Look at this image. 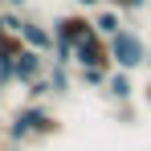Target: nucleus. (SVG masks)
I'll return each mask as SVG.
<instances>
[{
	"label": "nucleus",
	"instance_id": "f257e3e1",
	"mask_svg": "<svg viewBox=\"0 0 151 151\" xmlns=\"http://www.w3.org/2000/svg\"><path fill=\"white\" fill-rule=\"evenodd\" d=\"M4 135H8L12 143H41V139L61 135V119H57L53 110H45L41 102H25V106L8 119Z\"/></svg>",
	"mask_w": 151,
	"mask_h": 151
},
{
	"label": "nucleus",
	"instance_id": "f03ea898",
	"mask_svg": "<svg viewBox=\"0 0 151 151\" xmlns=\"http://www.w3.org/2000/svg\"><path fill=\"white\" fill-rule=\"evenodd\" d=\"M110 57H114V70H127V74H135L139 65H147V41L135 33V29H119L114 37H110Z\"/></svg>",
	"mask_w": 151,
	"mask_h": 151
},
{
	"label": "nucleus",
	"instance_id": "7ed1b4c3",
	"mask_svg": "<svg viewBox=\"0 0 151 151\" xmlns=\"http://www.w3.org/2000/svg\"><path fill=\"white\" fill-rule=\"evenodd\" d=\"M4 29L21 33V41H25L29 49L53 53V29L49 25H41V21H33V17H21V12H4Z\"/></svg>",
	"mask_w": 151,
	"mask_h": 151
},
{
	"label": "nucleus",
	"instance_id": "20e7f679",
	"mask_svg": "<svg viewBox=\"0 0 151 151\" xmlns=\"http://www.w3.org/2000/svg\"><path fill=\"white\" fill-rule=\"evenodd\" d=\"M74 65L78 70H114V57H110V41L90 33L86 41L74 45Z\"/></svg>",
	"mask_w": 151,
	"mask_h": 151
},
{
	"label": "nucleus",
	"instance_id": "39448f33",
	"mask_svg": "<svg viewBox=\"0 0 151 151\" xmlns=\"http://www.w3.org/2000/svg\"><path fill=\"white\" fill-rule=\"evenodd\" d=\"M90 33H94L90 12H61V17L53 21V45H70V49H74L78 41H86Z\"/></svg>",
	"mask_w": 151,
	"mask_h": 151
},
{
	"label": "nucleus",
	"instance_id": "423d86ee",
	"mask_svg": "<svg viewBox=\"0 0 151 151\" xmlns=\"http://www.w3.org/2000/svg\"><path fill=\"white\" fill-rule=\"evenodd\" d=\"M45 70H49V57L37 49H21V57H17V65H12V74H17V86H33L37 78H45Z\"/></svg>",
	"mask_w": 151,
	"mask_h": 151
},
{
	"label": "nucleus",
	"instance_id": "0eeeda50",
	"mask_svg": "<svg viewBox=\"0 0 151 151\" xmlns=\"http://www.w3.org/2000/svg\"><path fill=\"white\" fill-rule=\"evenodd\" d=\"M102 90H106L114 102H131V98H135V82H131V74H127V70H110Z\"/></svg>",
	"mask_w": 151,
	"mask_h": 151
},
{
	"label": "nucleus",
	"instance_id": "6e6552de",
	"mask_svg": "<svg viewBox=\"0 0 151 151\" xmlns=\"http://www.w3.org/2000/svg\"><path fill=\"white\" fill-rule=\"evenodd\" d=\"M90 21H94V33L98 37H114L119 29H123V21H119V8H98V12H90Z\"/></svg>",
	"mask_w": 151,
	"mask_h": 151
},
{
	"label": "nucleus",
	"instance_id": "1a4fd4ad",
	"mask_svg": "<svg viewBox=\"0 0 151 151\" xmlns=\"http://www.w3.org/2000/svg\"><path fill=\"white\" fill-rule=\"evenodd\" d=\"M45 82H49V90H53V94H70V90H74L70 65H61V61H53L49 70H45Z\"/></svg>",
	"mask_w": 151,
	"mask_h": 151
},
{
	"label": "nucleus",
	"instance_id": "9d476101",
	"mask_svg": "<svg viewBox=\"0 0 151 151\" xmlns=\"http://www.w3.org/2000/svg\"><path fill=\"white\" fill-rule=\"evenodd\" d=\"M106 74H110V70H78V82H82V86L102 90V86H106Z\"/></svg>",
	"mask_w": 151,
	"mask_h": 151
},
{
	"label": "nucleus",
	"instance_id": "9b49d317",
	"mask_svg": "<svg viewBox=\"0 0 151 151\" xmlns=\"http://www.w3.org/2000/svg\"><path fill=\"white\" fill-rule=\"evenodd\" d=\"M25 90H29V102H41L45 94H53V90H49V82H45V78H37V82H33V86H25Z\"/></svg>",
	"mask_w": 151,
	"mask_h": 151
},
{
	"label": "nucleus",
	"instance_id": "f8f14e48",
	"mask_svg": "<svg viewBox=\"0 0 151 151\" xmlns=\"http://www.w3.org/2000/svg\"><path fill=\"white\" fill-rule=\"evenodd\" d=\"M147 4H151V0H127V8H123V12H143Z\"/></svg>",
	"mask_w": 151,
	"mask_h": 151
},
{
	"label": "nucleus",
	"instance_id": "ddd939ff",
	"mask_svg": "<svg viewBox=\"0 0 151 151\" xmlns=\"http://www.w3.org/2000/svg\"><path fill=\"white\" fill-rule=\"evenodd\" d=\"M78 4H82V12H90V8H98L102 0H78Z\"/></svg>",
	"mask_w": 151,
	"mask_h": 151
},
{
	"label": "nucleus",
	"instance_id": "4468645a",
	"mask_svg": "<svg viewBox=\"0 0 151 151\" xmlns=\"http://www.w3.org/2000/svg\"><path fill=\"white\" fill-rule=\"evenodd\" d=\"M102 4H106V8H119V12L127 8V0H102Z\"/></svg>",
	"mask_w": 151,
	"mask_h": 151
},
{
	"label": "nucleus",
	"instance_id": "2eb2a0df",
	"mask_svg": "<svg viewBox=\"0 0 151 151\" xmlns=\"http://www.w3.org/2000/svg\"><path fill=\"white\" fill-rule=\"evenodd\" d=\"M4 4H12V8H25V4H29V0H4Z\"/></svg>",
	"mask_w": 151,
	"mask_h": 151
},
{
	"label": "nucleus",
	"instance_id": "dca6fc26",
	"mask_svg": "<svg viewBox=\"0 0 151 151\" xmlns=\"http://www.w3.org/2000/svg\"><path fill=\"white\" fill-rule=\"evenodd\" d=\"M0 29H4V8H0Z\"/></svg>",
	"mask_w": 151,
	"mask_h": 151
},
{
	"label": "nucleus",
	"instance_id": "f3484780",
	"mask_svg": "<svg viewBox=\"0 0 151 151\" xmlns=\"http://www.w3.org/2000/svg\"><path fill=\"white\" fill-rule=\"evenodd\" d=\"M147 65H151V57H147Z\"/></svg>",
	"mask_w": 151,
	"mask_h": 151
}]
</instances>
